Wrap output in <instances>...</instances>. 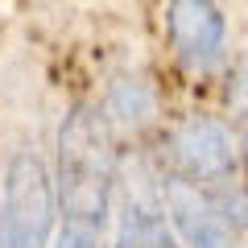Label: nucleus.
Returning <instances> with one entry per match:
<instances>
[{
	"label": "nucleus",
	"mask_w": 248,
	"mask_h": 248,
	"mask_svg": "<svg viewBox=\"0 0 248 248\" xmlns=\"http://www.w3.org/2000/svg\"><path fill=\"white\" fill-rule=\"evenodd\" d=\"M157 182L170 228L186 240V248H232L240 228H248V199L232 186L215 190L207 182L178 174V170L161 174Z\"/></svg>",
	"instance_id": "nucleus-2"
},
{
	"label": "nucleus",
	"mask_w": 248,
	"mask_h": 248,
	"mask_svg": "<svg viewBox=\"0 0 248 248\" xmlns=\"http://www.w3.org/2000/svg\"><path fill=\"white\" fill-rule=\"evenodd\" d=\"M54 178L33 149H21L4 166L0 190V228L13 248H46L54 228Z\"/></svg>",
	"instance_id": "nucleus-3"
},
{
	"label": "nucleus",
	"mask_w": 248,
	"mask_h": 248,
	"mask_svg": "<svg viewBox=\"0 0 248 248\" xmlns=\"http://www.w3.org/2000/svg\"><path fill=\"white\" fill-rule=\"evenodd\" d=\"M116 248H174L170 215L161 203V182L145 161H133L124 170Z\"/></svg>",
	"instance_id": "nucleus-5"
},
{
	"label": "nucleus",
	"mask_w": 248,
	"mask_h": 248,
	"mask_svg": "<svg viewBox=\"0 0 248 248\" xmlns=\"http://www.w3.org/2000/svg\"><path fill=\"white\" fill-rule=\"evenodd\" d=\"M170 37L190 71H211L223 58L228 25L211 0H170Z\"/></svg>",
	"instance_id": "nucleus-6"
},
{
	"label": "nucleus",
	"mask_w": 248,
	"mask_h": 248,
	"mask_svg": "<svg viewBox=\"0 0 248 248\" xmlns=\"http://www.w3.org/2000/svg\"><path fill=\"white\" fill-rule=\"evenodd\" d=\"M116 186V157L108 120L95 108L79 104L58 128V207L62 228L83 236H104L108 211H112Z\"/></svg>",
	"instance_id": "nucleus-1"
},
{
	"label": "nucleus",
	"mask_w": 248,
	"mask_h": 248,
	"mask_svg": "<svg viewBox=\"0 0 248 248\" xmlns=\"http://www.w3.org/2000/svg\"><path fill=\"white\" fill-rule=\"evenodd\" d=\"M170 161H174L178 174L195 178V182H207V186H219L236 174L240 149H236V141H232L223 120H215V116H190L170 137Z\"/></svg>",
	"instance_id": "nucleus-4"
},
{
	"label": "nucleus",
	"mask_w": 248,
	"mask_h": 248,
	"mask_svg": "<svg viewBox=\"0 0 248 248\" xmlns=\"http://www.w3.org/2000/svg\"><path fill=\"white\" fill-rule=\"evenodd\" d=\"M108 112L124 128H145L157 116V95H153V87L145 79H120L108 91Z\"/></svg>",
	"instance_id": "nucleus-7"
}]
</instances>
